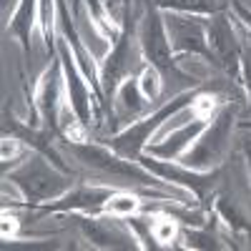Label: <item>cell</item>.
<instances>
[{"label":"cell","mask_w":251,"mask_h":251,"mask_svg":"<svg viewBox=\"0 0 251 251\" xmlns=\"http://www.w3.org/2000/svg\"><path fill=\"white\" fill-rule=\"evenodd\" d=\"M149 63L143 58L141 50V40H138V20L133 8L128 5L123 15V25L118 38L113 40V48L106 55V60L100 63L98 71V80H100V100L106 103L116 96V91L121 88L123 80H128L131 75H138Z\"/></svg>","instance_id":"1"},{"label":"cell","mask_w":251,"mask_h":251,"mask_svg":"<svg viewBox=\"0 0 251 251\" xmlns=\"http://www.w3.org/2000/svg\"><path fill=\"white\" fill-rule=\"evenodd\" d=\"M73 156L88 166V169L98 171L100 176L111 178L118 188H161V181L156 174H151L146 166H141L138 161H131V158H123L121 153H116L111 146H98V143H73L71 146Z\"/></svg>","instance_id":"2"},{"label":"cell","mask_w":251,"mask_h":251,"mask_svg":"<svg viewBox=\"0 0 251 251\" xmlns=\"http://www.w3.org/2000/svg\"><path fill=\"white\" fill-rule=\"evenodd\" d=\"M138 40H141V50L149 66H153L163 83H178L181 88H199V83L194 75H186L176 68L174 63V48L169 43V35H166V25H163V15L156 8V3L151 8H146L138 18Z\"/></svg>","instance_id":"3"},{"label":"cell","mask_w":251,"mask_h":251,"mask_svg":"<svg viewBox=\"0 0 251 251\" xmlns=\"http://www.w3.org/2000/svg\"><path fill=\"white\" fill-rule=\"evenodd\" d=\"M10 181L23 191V196L30 203H43V201H55L63 194L73 188L71 174L60 171L53 161H48L43 153H33L28 161L20 163V169L10 174Z\"/></svg>","instance_id":"4"},{"label":"cell","mask_w":251,"mask_h":251,"mask_svg":"<svg viewBox=\"0 0 251 251\" xmlns=\"http://www.w3.org/2000/svg\"><path fill=\"white\" fill-rule=\"evenodd\" d=\"M199 93H201V88H191V91H183V93L174 96L171 100L161 103L156 113L143 116L141 121L131 123L128 128H123L121 133H116V136L108 141V146H111L116 153H121L123 158L138 161V156L146 151V146H149L151 136L161 128L166 121H171L176 113H181V111L188 106V103H194V98H196Z\"/></svg>","instance_id":"5"},{"label":"cell","mask_w":251,"mask_h":251,"mask_svg":"<svg viewBox=\"0 0 251 251\" xmlns=\"http://www.w3.org/2000/svg\"><path fill=\"white\" fill-rule=\"evenodd\" d=\"M231 128H234V108L224 106L214 113V121L196 136L194 149L181 153V163L194 171H211L221 161L228 141H231Z\"/></svg>","instance_id":"6"},{"label":"cell","mask_w":251,"mask_h":251,"mask_svg":"<svg viewBox=\"0 0 251 251\" xmlns=\"http://www.w3.org/2000/svg\"><path fill=\"white\" fill-rule=\"evenodd\" d=\"M206 15H191V13H166L163 25L169 43L176 53H196L203 55L208 63H214V55L208 50V38H206Z\"/></svg>","instance_id":"7"},{"label":"cell","mask_w":251,"mask_h":251,"mask_svg":"<svg viewBox=\"0 0 251 251\" xmlns=\"http://www.w3.org/2000/svg\"><path fill=\"white\" fill-rule=\"evenodd\" d=\"M138 163L141 166H146L151 174H156L158 178H166L169 183H174V186H181V188H186V191H191L199 201H203L206 196H208V191L216 186V181H219V176H221V171L219 169H214V171H194V169H188V166H176L174 161L169 163V161H163V158H156V156H138Z\"/></svg>","instance_id":"8"},{"label":"cell","mask_w":251,"mask_h":251,"mask_svg":"<svg viewBox=\"0 0 251 251\" xmlns=\"http://www.w3.org/2000/svg\"><path fill=\"white\" fill-rule=\"evenodd\" d=\"M206 38H208V50L214 55V66L224 68L234 78H241V43L226 13L208 15Z\"/></svg>","instance_id":"9"},{"label":"cell","mask_w":251,"mask_h":251,"mask_svg":"<svg viewBox=\"0 0 251 251\" xmlns=\"http://www.w3.org/2000/svg\"><path fill=\"white\" fill-rule=\"evenodd\" d=\"M55 48H58V58L63 63V75H66V88H68V106L73 108V113L78 116L80 123L91 126L93 118V108H91V98H96V91L88 88V78L83 75V71L78 68V63L73 58V50L68 46V40L58 35L55 38ZM98 100V98H96Z\"/></svg>","instance_id":"10"},{"label":"cell","mask_w":251,"mask_h":251,"mask_svg":"<svg viewBox=\"0 0 251 251\" xmlns=\"http://www.w3.org/2000/svg\"><path fill=\"white\" fill-rule=\"evenodd\" d=\"M60 71L63 63L60 58L53 60V66L46 71L35 88V106H38V118L43 121V128L58 133V121H60Z\"/></svg>","instance_id":"11"},{"label":"cell","mask_w":251,"mask_h":251,"mask_svg":"<svg viewBox=\"0 0 251 251\" xmlns=\"http://www.w3.org/2000/svg\"><path fill=\"white\" fill-rule=\"evenodd\" d=\"M111 188L103 186H75L68 194H63L55 201L43 203V214H55V211H86V214H98L103 211V203L111 199Z\"/></svg>","instance_id":"12"},{"label":"cell","mask_w":251,"mask_h":251,"mask_svg":"<svg viewBox=\"0 0 251 251\" xmlns=\"http://www.w3.org/2000/svg\"><path fill=\"white\" fill-rule=\"evenodd\" d=\"M208 126V118H194L188 121L181 128L171 131L161 143H149L146 146V153H151L156 158H163V161H174V158H181V153L191 146V141H196V136Z\"/></svg>","instance_id":"13"},{"label":"cell","mask_w":251,"mask_h":251,"mask_svg":"<svg viewBox=\"0 0 251 251\" xmlns=\"http://www.w3.org/2000/svg\"><path fill=\"white\" fill-rule=\"evenodd\" d=\"M80 228L86 231V236L98 244V246H113V249H128L133 246L131 241H136L133 236L123 234L116 221H106V219H80Z\"/></svg>","instance_id":"14"},{"label":"cell","mask_w":251,"mask_h":251,"mask_svg":"<svg viewBox=\"0 0 251 251\" xmlns=\"http://www.w3.org/2000/svg\"><path fill=\"white\" fill-rule=\"evenodd\" d=\"M158 10L191 13V15H216L231 8V0H153Z\"/></svg>","instance_id":"15"},{"label":"cell","mask_w":251,"mask_h":251,"mask_svg":"<svg viewBox=\"0 0 251 251\" xmlns=\"http://www.w3.org/2000/svg\"><path fill=\"white\" fill-rule=\"evenodd\" d=\"M116 100H118V108L128 116H141L149 108V98L143 96L138 86V75H131L128 80L121 83V88L116 91Z\"/></svg>","instance_id":"16"},{"label":"cell","mask_w":251,"mask_h":251,"mask_svg":"<svg viewBox=\"0 0 251 251\" xmlns=\"http://www.w3.org/2000/svg\"><path fill=\"white\" fill-rule=\"evenodd\" d=\"M38 3L40 0H20V5L10 20V33H15L20 38L25 50H30V28L38 18Z\"/></svg>","instance_id":"17"},{"label":"cell","mask_w":251,"mask_h":251,"mask_svg":"<svg viewBox=\"0 0 251 251\" xmlns=\"http://www.w3.org/2000/svg\"><path fill=\"white\" fill-rule=\"evenodd\" d=\"M143 201L136 194H126V191H113L111 199L103 203V214H111V219H128L131 214L141 211Z\"/></svg>","instance_id":"18"},{"label":"cell","mask_w":251,"mask_h":251,"mask_svg":"<svg viewBox=\"0 0 251 251\" xmlns=\"http://www.w3.org/2000/svg\"><path fill=\"white\" fill-rule=\"evenodd\" d=\"M151 234L161 246H169L176 236H178V221L171 214H161L151 219Z\"/></svg>","instance_id":"19"},{"label":"cell","mask_w":251,"mask_h":251,"mask_svg":"<svg viewBox=\"0 0 251 251\" xmlns=\"http://www.w3.org/2000/svg\"><path fill=\"white\" fill-rule=\"evenodd\" d=\"M38 20H40V25H43L46 48L53 50V46H55V0H40L38 3Z\"/></svg>","instance_id":"20"},{"label":"cell","mask_w":251,"mask_h":251,"mask_svg":"<svg viewBox=\"0 0 251 251\" xmlns=\"http://www.w3.org/2000/svg\"><path fill=\"white\" fill-rule=\"evenodd\" d=\"M138 86H141V91H143L146 98L156 100L161 96V88H163V78H161V73L153 66H146L141 71V75H138Z\"/></svg>","instance_id":"21"},{"label":"cell","mask_w":251,"mask_h":251,"mask_svg":"<svg viewBox=\"0 0 251 251\" xmlns=\"http://www.w3.org/2000/svg\"><path fill=\"white\" fill-rule=\"evenodd\" d=\"M219 211H221V216L226 219V224L234 228V231H249V224L234 211V206L228 208V203H226V199H219Z\"/></svg>","instance_id":"22"},{"label":"cell","mask_w":251,"mask_h":251,"mask_svg":"<svg viewBox=\"0 0 251 251\" xmlns=\"http://www.w3.org/2000/svg\"><path fill=\"white\" fill-rule=\"evenodd\" d=\"M186 239H188V246H201V249H219L216 239L214 236H203L199 231V226L194 228V231H186Z\"/></svg>","instance_id":"23"},{"label":"cell","mask_w":251,"mask_h":251,"mask_svg":"<svg viewBox=\"0 0 251 251\" xmlns=\"http://www.w3.org/2000/svg\"><path fill=\"white\" fill-rule=\"evenodd\" d=\"M241 78H244V86L251 98V50H246V48H241Z\"/></svg>","instance_id":"24"},{"label":"cell","mask_w":251,"mask_h":251,"mask_svg":"<svg viewBox=\"0 0 251 251\" xmlns=\"http://www.w3.org/2000/svg\"><path fill=\"white\" fill-rule=\"evenodd\" d=\"M231 8L239 13V18H241V23L246 25V28H251V10L246 8V5H241L239 0H231Z\"/></svg>","instance_id":"25"},{"label":"cell","mask_w":251,"mask_h":251,"mask_svg":"<svg viewBox=\"0 0 251 251\" xmlns=\"http://www.w3.org/2000/svg\"><path fill=\"white\" fill-rule=\"evenodd\" d=\"M15 231H18V219L5 214V216H3V236H5V239H8V234L15 236Z\"/></svg>","instance_id":"26"},{"label":"cell","mask_w":251,"mask_h":251,"mask_svg":"<svg viewBox=\"0 0 251 251\" xmlns=\"http://www.w3.org/2000/svg\"><path fill=\"white\" fill-rule=\"evenodd\" d=\"M153 5V0H133V13H136V18H141V13L146 10V8H151Z\"/></svg>","instance_id":"27"},{"label":"cell","mask_w":251,"mask_h":251,"mask_svg":"<svg viewBox=\"0 0 251 251\" xmlns=\"http://www.w3.org/2000/svg\"><path fill=\"white\" fill-rule=\"evenodd\" d=\"M239 126H241V128H251V121H241Z\"/></svg>","instance_id":"28"},{"label":"cell","mask_w":251,"mask_h":251,"mask_svg":"<svg viewBox=\"0 0 251 251\" xmlns=\"http://www.w3.org/2000/svg\"><path fill=\"white\" fill-rule=\"evenodd\" d=\"M246 158H249V166H251V149H246Z\"/></svg>","instance_id":"29"},{"label":"cell","mask_w":251,"mask_h":251,"mask_svg":"<svg viewBox=\"0 0 251 251\" xmlns=\"http://www.w3.org/2000/svg\"><path fill=\"white\" fill-rule=\"evenodd\" d=\"M73 3H75V13H78V3H80V0H73Z\"/></svg>","instance_id":"30"}]
</instances>
